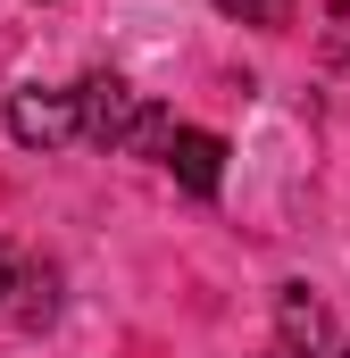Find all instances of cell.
Returning <instances> with one entry per match:
<instances>
[{
  "mask_svg": "<svg viewBox=\"0 0 350 358\" xmlns=\"http://www.w3.org/2000/svg\"><path fill=\"white\" fill-rule=\"evenodd\" d=\"M150 108H159V100H142L125 76H84V84H76V134H84L92 150H142Z\"/></svg>",
  "mask_w": 350,
  "mask_h": 358,
  "instance_id": "obj_1",
  "label": "cell"
},
{
  "mask_svg": "<svg viewBox=\"0 0 350 358\" xmlns=\"http://www.w3.org/2000/svg\"><path fill=\"white\" fill-rule=\"evenodd\" d=\"M8 134L25 142V150H59V142H76V92H8Z\"/></svg>",
  "mask_w": 350,
  "mask_h": 358,
  "instance_id": "obj_2",
  "label": "cell"
},
{
  "mask_svg": "<svg viewBox=\"0 0 350 358\" xmlns=\"http://www.w3.org/2000/svg\"><path fill=\"white\" fill-rule=\"evenodd\" d=\"M275 342H284V358H326L334 317H326V300H317L309 283H284V292H275Z\"/></svg>",
  "mask_w": 350,
  "mask_h": 358,
  "instance_id": "obj_3",
  "label": "cell"
},
{
  "mask_svg": "<svg viewBox=\"0 0 350 358\" xmlns=\"http://www.w3.org/2000/svg\"><path fill=\"white\" fill-rule=\"evenodd\" d=\"M175 167V183L192 192V200H217V183H225V142L217 134H200V125H175V142L159 150Z\"/></svg>",
  "mask_w": 350,
  "mask_h": 358,
  "instance_id": "obj_4",
  "label": "cell"
},
{
  "mask_svg": "<svg viewBox=\"0 0 350 358\" xmlns=\"http://www.w3.org/2000/svg\"><path fill=\"white\" fill-rule=\"evenodd\" d=\"M217 17H242V25H292L300 0H217Z\"/></svg>",
  "mask_w": 350,
  "mask_h": 358,
  "instance_id": "obj_5",
  "label": "cell"
},
{
  "mask_svg": "<svg viewBox=\"0 0 350 358\" xmlns=\"http://www.w3.org/2000/svg\"><path fill=\"white\" fill-rule=\"evenodd\" d=\"M17 283H25V259L0 242V317H17Z\"/></svg>",
  "mask_w": 350,
  "mask_h": 358,
  "instance_id": "obj_6",
  "label": "cell"
},
{
  "mask_svg": "<svg viewBox=\"0 0 350 358\" xmlns=\"http://www.w3.org/2000/svg\"><path fill=\"white\" fill-rule=\"evenodd\" d=\"M342 59H350V42H342Z\"/></svg>",
  "mask_w": 350,
  "mask_h": 358,
  "instance_id": "obj_7",
  "label": "cell"
},
{
  "mask_svg": "<svg viewBox=\"0 0 350 358\" xmlns=\"http://www.w3.org/2000/svg\"><path fill=\"white\" fill-rule=\"evenodd\" d=\"M275 358H284V350H275Z\"/></svg>",
  "mask_w": 350,
  "mask_h": 358,
  "instance_id": "obj_8",
  "label": "cell"
},
{
  "mask_svg": "<svg viewBox=\"0 0 350 358\" xmlns=\"http://www.w3.org/2000/svg\"><path fill=\"white\" fill-rule=\"evenodd\" d=\"M342 358H350V350H342Z\"/></svg>",
  "mask_w": 350,
  "mask_h": 358,
  "instance_id": "obj_9",
  "label": "cell"
}]
</instances>
